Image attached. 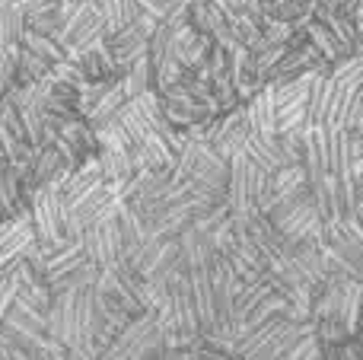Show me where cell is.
I'll list each match as a JSON object with an SVG mask.
<instances>
[{
	"label": "cell",
	"mask_w": 363,
	"mask_h": 360,
	"mask_svg": "<svg viewBox=\"0 0 363 360\" xmlns=\"http://www.w3.org/2000/svg\"><path fill=\"white\" fill-rule=\"evenodd\" d=\"M93 319H96V293L93 291H57L51 293L48 306V335L70 351H93Z\"/></svg>",
	"instance_id": "obj_1"
},
{
	"label": "cell",
	"mask_w": 363,
	"mask_h": 360,
	"mask_svg": "<svg viewBox=\"0 0 363 360\" xmlns=\"http://www.w3.org/2000/svg\"><path fill=\"white\" fill-rule=\"evenodd\" d=\"M55 38L64 45L67 55H77V51L102 42L106 29H102L99 10H96L93 0H61V6H57V23H55Z\"/></svg>",
	"instance_id": "obj_2"
},
{
	"label": "cell",
	"mask_w": 363,
	"mask_h": 360,
	"mask_svg": "<svg viewBox=\"0 0 363 360\" xmlns=\"http://www.w3.org/2000/svg\"><path fill=\"white\" fill-rule=\"evenodd\" d=\"M264 191H268V172L252 163L242 150L233 153L226 176V204L233 214H262Z\"/></svg>",
	"instance_id": "obj_3"
},
{
	"label": "cell",
	"mask_w": 363,
	"mask_h": 360,
	"mask_svg": "<svg viewBox=\"0 0 363 360\" xmlns=\"http://www.w3.org/2000/svg\"><path fill=\"white\" fill-rule=\"evenodd\" d=\"M163 348H166L163 329H160L157 316L153 313H140L115 335V342L108 348H102V354L96 360H147V357H157Z\"/></svg>",
	"instance_id": "obj_4"
},
{
	"label": "cell",
	"mask_w": 363,
	"mask_h": 360,
	"mask_svg": "<svg viewBox=\"0 0 363 360\" xmlns=\"http://www.w3.org/2000/svg\"><path fill=\"white\" fill-rule=\"evenodd\" d=\"M313 322H290L284 316H274L268 322L255 325L239 344V357L242 360H277L303 332Z\"/></svg>",
	"instance_id": "obj_5"
},
{
	"label": "cell",
	"mask_w": 363,
	"mask_h": 360,
	"mask_svg": "<svg viewBox=\"0 0 363 360\" xmlns=\"http://www.w3.org/2000/svg\"><path fill=\"white\" fill-rule=\"evenodd\" d=\"M268 220L274 223L277 233L287 236L290 242H315L322 236V227H325V220H322V214L309 191H303V195L271 208Z\"/></svg>",
	"instance_id": "obj_6"
},
{
	"label": "cell",
	"mask_w": 363,
	"mask_h": 360,
	"mask_svg": "<svg viewBox=\"0 0 363 360\" xmlns=\"http://www.w3.org/2000/svg\"><path fill=\"white\" fill-rule=\"evenodd\" d=\"M176 166L188 176H194L198 182L213 185V189L226 191V176H230V159L211 144V140H191L182 147Z\"/></svg>",
	"instance_id": "obj_7"
},
{
	"label": "cell",
	"mask_w": 363,
	"mask_h": 360,
	"mask_svg": "<svg viewBox=\"0 0 363 360\" xmlns=\"http://www.w3.org/2000/svg\"><path fill=\"white\" fill-rule=\"evenodd\" d=\"M118 208L108 210L106 217H99V220H96L93 227H86V233L80 236L89 261H96V265H112V261L125 259V233H121V223H118Z\"/></svg>",
	"instance_id": "obj_8"
},
{
	"label": "cell",
	"mask_w": 363,
	"mask_h": 360,
	"mask_svg": "<svg viewBox=\"0 0 363 360\" xmlns=\"http://www.w3.org/2000/svg\"><path fill=\"white\" fill-rule=\"evenodd\" d=\"M35 242H38V236H35V227H32L29 210L4 217L0 220V271L29 259Z\"/></svg>",
	"instance_id": "obj_9"
},
{
	"label": "cell",
	"mask_w": 363,
	"mask_h": 360,
	"mask_svg": "<svg viewBox=\"0 0 363 360\" xmlns=\"http://www.w3.org/2000/svg\"><path fill=\"white\" fill-rule=\"evenodd\" d=\"M115 121H118L121 131H125L134 144L138 137H144L150 128H157L160 121H163V96H160L157 89H144V93L131 96V99L118 108Z\"/></svg>",
	"instance_id": "obj_10"
},
{
	"label": "cell",
	"mask_w": 363,
	"mask_h": 360,
	"mask_svg": "<svg viewBox=\"0 0 363 360\" xmlns=\"http://www.w3.org/2000/svg\"><path fill=\"white\" fill-rule=\"evenodd\" d=\"M277 99V131H296L306 125L309 115V74L296 80L274 83Z\"/></svg>",
	"instance_id": "obj_11"
},
{
	"label": "cell",
	"mask_w": 363,
	"mask_h": 360,
	"mask_svg": "<svg viewBox=\"0 0 363 360\" xmlns=\"http://www.w3.org/2000/svg\"><path fill=\"white\" fill-rule=\"evenodd\" d=\"M169 29V55L176 57L185 70H198L207 64L211 57V48H213V38H207L204 32H198L188 23H179V26H166Z\"/></svg>",
	"instance_id": "obj_12"
},
{
	"label": "cell",
	"mask_w": 363,
	"mask_h": 360,
	"mask_svg": "<svg viewBox=\"0 0 363 360\" xmlns=\"http://www.w3.org/2000/svg\"><path fill=\"white\" fill-rule=\"evenodd\" d=\"M319 70H332V64L322 57V51L315 48L309 38H303L300 45H290V48L284 51V57L277 61V67L271 70V83L296 80V77L319 74Z\"/></svg>",
	"instance_id": "obj_13"
},
{
	"label": "cell",
	"mask_w": 363,
	"mask_h": 360,
	"mask_svg": "<svg viewBox=\"0 0 363 360\" xmlns=\"http://www.w3.org/2000/svg\"><path fill=\"white\" fill-rule=\"evenodd\" d=\"M160 96H163V118L172 121L176 128H191V125H198V121L217 118L204 102L194 99V93L182 80L176 83V86L166 89V93H160Z\"/></svg>",
	"instance_id": "obj_14"
},
{
	"label": "cell",
	"mask_w": 363,
	"mask_h": 360,
	"mask_svg": "<svg viewBox=\"0 0 363 360\" xmlns=\"http://www.w3.org/2000/svg\"><path fill=\"white\" fill-rule=\"evenodd\" d=\"M303 191H309V172H306L303 163H290V166H284V169L271 172L262 214H271V208H277L281 201H290V198L303 195Z\"/></svg>",
	"instance_id": "obj_15"
},
{
	"label": "cell",
	"mask_w": 363,
	"mask_h": 360,
	"mask_svg": "<svg viewBox=\"0 0 363 360\" xmlns=\"http://www.w3.org/2000/svg\"><path fill=\"white\" fill-rule=\"evenodd\" d=\"M249 118H245V108H233V112H223L217 115V125H213V147H217L220 153H223L226 159L233 157V153L242 150L245 137H249Z\"/></svg>",
	"instance_id": "obj_16"
},
{
	"label": "cell",
	"mask_w": 363,
	"mask_h": 360,
	"mask_svg": "<svg viewBox=\"0 0 363 360\" xmlns=\"http://www.w3.org/2000/svg\"><path fill=\"white\" fill-rule=\"evenodd\" d=\"M249 128L258 134H277V99H274V83H264L249 102H242Z\"/></svg>",
	"instance_id": "obj_17"
},
{
	"label": "cell",
	"mask_w": 363,
	"mask_h": 360,
	"mask_svg": "<svg viewBox=\"0 0 363 360\" xmlns=\"http://www.w3.org/2000/svg\"><path fill=\"white\" fill-rule=\"evenodd\" d=\"M223 259L233 265V271L239 274V278L249 284V281L262 278L264 271H268V261H264V252L255 246V242L249 240V236H239V242L230 249V252H223Z\"/></svg>",
	"instance_id": "obj_18"
},
{
	"label": "cell",
	"mask_w": 363,
	"mask_h": 360,
	"mask_svg": "<svg viewBox=\"0 0 363 360\" xmlns=\"http://www.w3.org/2000/svg\"><path fill=\"white\" fill-rule=\"evenodd\" d=\"M67 57L80 67L83 80H108V77H118V67H115V61H112V51H108L106 38L83 51H77V55H67Z\"/></svg>",
	"instance_id": "obj_19"
},
{
	"label": "cell",
	"mask_w": 363,
	"mask_h": 360,
	"mask_svg": "<svg viewBox=\"0 0 363 360\" xmlns=\"http://www.w3.org/2000/svg\"><path fill=\"white\" fill-rule=\"evenodd\" d=\"M176 249H179V259L185 261V268L191 271V268H207L211 265V259L217 252H213L211 240H207L201 230H194L191 223H188L185 230L176 236Z\"/></svg>",
	"instance_id": "obj_20"
},
{
	"label": "cell",
	"mask_w": 363,
	"mask_h": 360,
	"mask_svg": "<svg viewBox=\"0 0 363 360\" xmlns=\"http://www.w3.org/2000/svg\"><path fill=\"white\" fill-rule=\"evenodd\" d=\"M306 38L315 45V48L322 51V57H325L328 64H338L341 57L354 55V48H351V45H347L345 38H341L338 32L332 29V26H328V23H322V19H315V16L306 23Z\"/></svg>",
	"instance_id": "obj_21"
},
{
	"label": "cell",
	"mask_w": 363,
	"mask_h": 360,
	"mask_svg": "<svg viewBox=\"0 0 363 360\" xmlns=\"http://www.w3.org/2000/svg\"><path fill=\"white\" fill-rule=\"evenodd\" d=\"M93 4H96V10H99L106 38L115 35L118 29H125V26H131L140 13V6L134 4V0H93Z\"/></svg>",
	"instance_id": "obj_22"
},
{
	"label": "cell",
	"mask_w": 363,
	"mask_h": 360,
	"mask_svg": "<svg viewBox=\"0 0 363 360\" xmlns=\"http://www.w3.org/2000/svg\"><path fill=\"white\" fill-rule=\"evenodd\" d=\"M19 45H23V48H29V51H35V55L45 57L48 64H57V61H64V57H67L64 45L57 42L51 32H38V29H29V26H26L23 35H19Z\"/></svg>",
	"instance_id": "obj_23"
},
{
	"label": "cell",
	"mask_w": 363,
	"mask_h": 360,
	"mask_svg": "<svg viewBox=\"0 0 363 360\" xmlns=\"http://www.w3.org/2000/svg\"><path fill=\"white\" fill-rule=\"evenodd\" d=\"M26 13V26L38 32H51L55 35V23H57V6L61 0H19Z\"/></svg>",
	"instance_id": "obj_24"
},
{
	"label": "cell",
	"mask_w": 363,
	"mask_h": 360,
	"mask_svg": "<svg viewBox=\"0 0 363 360\" xmlns=\"http://www.w3.org/2000/svg\"><path fill=\"white\" fill-rule=\"evenodd\" d=\"M26 29V13L19 0H0V45L19 42Z\"/></svg>",
	"instance_id": "obj_25"
},
{
	"label": "cell",
	"mask_w": 363,
	"mask_h": 360,
	"mask_svg": "<svg viewBox=\"0 0 363 360\" xmlns=\"http://www.w3.org/2000/svg\"><path fill=\"white\" fill-rule=\"evenodd\" d=\"M55 64H48L45 57H38L35 51L19 45V61H16V83H38Z\"/></svg>",
	"instance_id": "obj_26"
},
{
	"label": "cell",
	"mask_w": 363,
	"mask_h": 360,
	"mask_svg": "<svg viewBox=\"0 0 363 360\" xmlns=\"http://www.w3.org/2000/svg\"><path fill=\"white\" fill-rule=\"evenodd\" d=\"M319 357H322V342L315 335V322H313L277 360H319Z\"/></svg>",
	"instance_id": "obj_27"
},
{
	"label": "cell",
	"mask_w": 363,
	"mask_h": 360,
	"mask_svg": "<svg viewBox=\"0 0 363 360\" xmlns=\"http://www.w3.org/2000/svg\"><path fill=\"white\" fill-rule=\"evenodd\" d=\"M16 61H19V42L0 45V86L10 89L16 83Z\"/></svg>",
	"instance_id": "obj_28"
},
{
	"label": "cell",
	"mask_w": 363,
	"mask_h": 360,
	"mask_svg": "<svg viewBox=\"0 0 363 360\" xmlns=\"http://www.w3.org/2000/svg\"><path fill=\"white\" fill-rule=\"evenodd\" d=\"M134 4L140 6V13H150V16H157V19H166L182 0H134Z\"/></svg>",
	"instance_id": "obj_29"
},
{
	"label": "cell",
	"mask_w": 363,
	"mask_h": 360,
	"mask_svg": "<svg viewBox=\"0 0 363 360\" xmlns=\"http://www.w3.org/2000/svg\"><path fill=\"white\" fill-rule=\"evenodd\" d=\"M0 357L4 360H35L29 348H23V344L16 342H6V338H0Z\"/></svg>",
	"instance_id": "obj_30"
},
{
	"label": "cell",
	"mask_w": 363,
	"mask_h": 360,
	"mask_svg": "<svg viewBox=\"0 0 363 360\" xmlns=\"http://www.w3.org/2000/svg\"><path fill=\"white\" fill-rule=\"evenodd\" d=\"M354 23H357V29H360V38H363V0L357 4V10H354Z\"/></svg>",
	"instance_id": "obj_31"
},
{
	"label": "cell",
	"mask_w": 363,
	"mask_h": 360,
	"mask_svg": "<svg viewBox=\"0 0 363 360\" xmlns=\"http://www.w3.org/2000/svg\"><path fill=\"white\" fill-rule=\"evenodd\" d=\"M319 360H322V357H319Z\"/></svg>",
	"instance_id": "obj_32"
}]
</instances>
